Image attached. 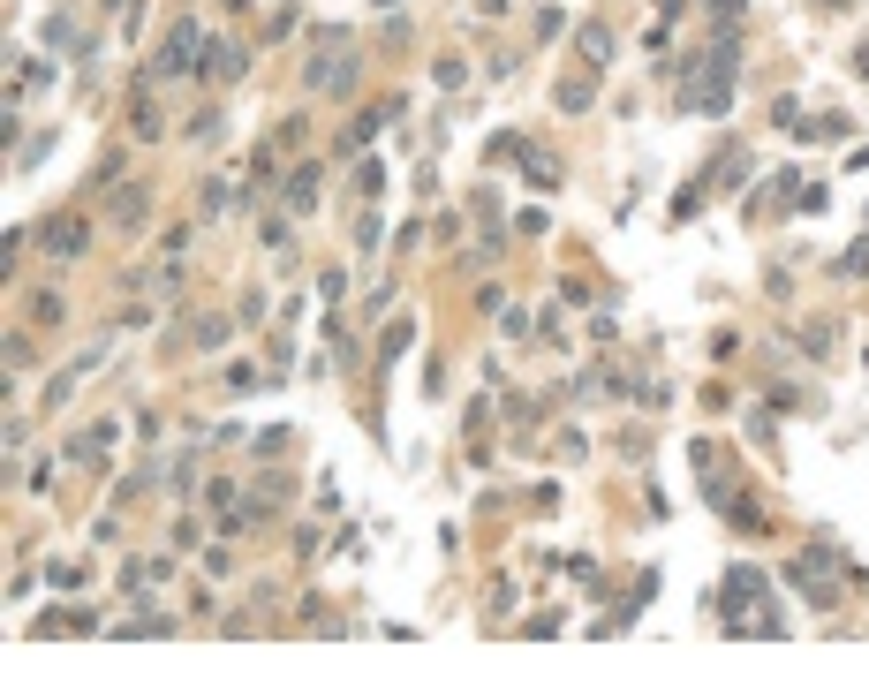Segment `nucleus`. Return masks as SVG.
Returning a JSON list of instances; mask_svg holds the SVG:
<instances>
[{"label":"nucleus","instance_id":"f257e3e1","mask_svg":"<svg viewBox=\"0 0 869 680\" xmlns=\"http://www.w3.org/2000/svg\"><path fill=\"white\" fill-rule=\"evenodd\" d=\"M197 53H212V38H205V23H197V16H182L167 38H159L152 76H189V68H197Z\"/></svg>","mask_w":869,"mask_h":680},{"label":"nucleus","instance_id":"f03ea898","mask_svg":"<svg viewBox=\"0 0 869 680\" xmlns=\"http://www.w3.org/2000/svg\"><path fill=\"white\" fill-rule=\"evenodd\" d=\"M38 250H46V257H61V265H76V257L91 250V227L61 212V220H46V227H38Z\"/></svg>","mask_w":869,"mask_h":680},{"label":"nucleus","instance_id":"7ed1b4c3","mask_svg":"<svg viewBox=\"0 0 869 680\" xmlns=\"http://www.w3.org/2000/svg\"><path fill=\"white\" fill-rule=\"evenodd\" d=\"M590 99H597V68L560 76V91H552V106H560V114H590Z\"/></svg>","mask_w":869,"mask_h":680},{"label":"nucleus","instance_id":"20e7f679","mask_svg":"<svg viewBox=\"0 0 869 680\" xmlns=\"http://www.w3.org/2000/svg\"><path fill=\"white\" fill-rule=\"evenodd\" d=\"M575 53H582V68H613V31H605V23H582Z\"/></svg>","mask_w":869,"mask_h":680},{"label":"nucleus","instance_id":"39448f33","mask_svg":"<svg viewBox=\"0 0 869 680\" xmlns=\"http://www.w3.org/2000/svg\"><path fill=\"white\" fill-rule=\"evenodd\" d=\"M144 220H152V189H121V197H114V227H121V235H137Z\"/></svg>","mask_w":869,"mask_h":680},{"label":"nucleus","instance_id":"423d86ee","mask_svg":"<svg viewBox=\"0 0 869 680\" xmlns=\"http://www.w3.org/2000/svg\"><path fill=\"white\" fill-rule=\"evenodd\" d=\"M318 182H325L318 167H295V174H288V189H280V197H288V212H310V204H318Z\"/></svg>","mask_w":869,"mask_h":680},{"label":"nucleus","instance_id":"0eeeda50","mask_svg":"<svg viewBox=\"0 0 869 680\" xmlns=\"http://www.w3.org/2000/svg\"><path fill=\"white\" fill-rule=\"evenodd\" d=\"M726 597H749V605H764V597H771V582L756 575L749 560H741V567H733V575H726Z\"/></svg>","mask_w":869,"mask_h":680},{"label":"nucleus","instance_id":"6e6552de","mask_svg":"<svg viewBox=\"0 0 869 680\" xmlns=\"http://www.w3.org/2000/svg\"><path fill=\"white\" fill-rule=\"evenodd\" d=\"M242 68H250V53H242V46H227V38H212V76H220V84H235Z\"/></svg>","mask_w":869,"mask_h":680},{"label":"nucleus","instance_id":"1a4fd4ad","mask_svg":"<svg viewBox=\"0 0 869 680\" xmlns=\"http://www.w3.org/2000/svg\"><path fill=\"white\" fill-rule=\"evenodd\" d=\"M189 136H197V144H220V136H227V114H220V106H205V114H189Z\"/></svg>","mask_w":869,"mask_h":680},{"label":"nucleus","instance_id":"9d476101","mask_svg":"<svg viewBox=\"0 0 869 680\" xmlns=\"http://www.w3.org/2000/svg\"><path fill=\"white\" fill-rule=\"evenodd\" d=\"M522 174H529V189H560V167H552V152H529V159H522Z\"/></svg>","mask_w":869,"mask_h":680},{"label":"nucleus","instance_id":"9b49d317","mask_svg":"<svg viewBox=\"0 0 869 680\" xmlns=\"http://www.w3.org/2000/svg\"><path fill=\"white\" fill-rule=\"evenodd\" d=\"M431 84H439V91H461V84H469V68L446 53V61H431Z\"/></svg>","mask_w":869,"mask_h":680},{"label":"nucleus","instance_id":"f8f14e48","mask_svg":"<svg viewBox=\"0 0 869 680\" xmlns=\"http://www.w3.org/2000/svg\"><path fill=\"white\" fill-rule=\"evenodd\" d=\"M129 129L152 144V136H159V106H152V99H137V106H129Z\"/></svg>","mask_w":869,"mask_h":680},{"label":"nucleus","instance_id":"ddd939ff","mask_svg":"<svg viewBox=\"0 0 869 680\" xmlns=\"http://www.w3.org/2000/svg\"><path fill=\"white\" fill-rule=\"evenodd\" d=\"M197 197H205V212H227V204H235V189L212 174V182H197Z\"/></svg>","mask_w":869,"mask_h":680},{"label":"nucleus","instance_id":"4468645a","mask_svg":"<svg viewBox=\"0 0 869 680\" xmlns=\"http://www.w3.org/2000/svg\"><path fill=\"white\" fill-rule=\"evenodd\" d=\"M839 272H869V235H862V250H847V257H839Z\"/></svg>","mask_w":869,"mask_h":680},{"label":"nucleus","instance_id":"2eb2a0df","mask_svg":"<svg viewBox=\"0 0 869 680\" xmlns=\"http://www.w3.org/2000/svg\"><path fill=\"white\" fill-rule=\"evenodd\" d=\"M469 8H484V16H507V8H514V0H469Z\"/></svg>","mask_w":869,"mask_h":680},{"label":"nucleus","instance_id":"dca6fc26","mask_svg":"<svg viewBox=\"0 0 869 680\" xmlns=\"http://www.w3.org/2000/svg\"><path fill=\"white\" fill-rule=\"evenodd\" d=\"M854 68H862V76H869V46H862V53H854Z\"/></svg>","mask_w":869,"mask_h":680},{"label":"nucleus","instance_id":"f3484780","mask_svg":"<svg viewBox=\"0 0 869 680\" xmlns=\"http://www.w3.org/2000/svg\"><path fill=\"white\" fill-rule=\"evenodd\" d=\"M371 8H401V0H371Z\"/></svg>","mask_w":869,"mask_h":680}]
</instances>
